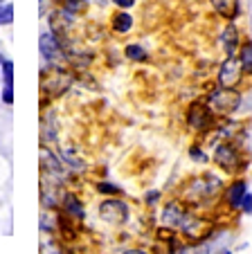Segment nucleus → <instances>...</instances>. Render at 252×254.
<instances>
[{
	"instance_id": "obj_1",
	"label": "nucleus",
	"mask_w": 252,
	"mask_h": 254,
	"mask_svg": "<svg viewBox=\"0 0 252 254\" xmlns=\"http://www.w3.org/2000/svg\"><path fill=\"white\" fill-rule=\"evenodd\" d=\"M243 77V65H241V59H225L223 65L219 70V83L221 88H237L239 81Z\"/></svg>"
},
{
	"instance_id": "obj_2",
	"label": "nucleus",
	"mask_w": 252,
	"mask_h": 254,
	"mask_svg": "<svg viewBox=\"0 0 252 254\" xmlns=\"http://www.w3.org/2000/svg\"><path fill=\"white\" fill-rule=\"evenodd\" d=\"M209 101H212V104H214L219 111L230 113V111H237V108H239V104H241V97H239L237 92L232 90V88H223V90L212 92V95H209Z\"/></svg>"
},
{
	"instance_id": "obj_3",
	"label": "nucleus",
	"mask_w": 252,
	"mask_h": 254,
	"mask_svg": "<svg viewBox=\"0 0 252 254\" xmlns=\"http://www.w3.org/2000/svg\"><path fill=\"white\" fill-rule=\"evenodd\" d=\"M99 214L104 221H110V223H119L129 216V207L124 205L122 200H106L101 202L99 207Z\"/></svg>"
},
{
	"instance_id": "obj_4",
	"label": "nucleus",
	"mask_w": 252,
	"mask_h": 254,
	"mask_svg": "<svg viewBox=\"0 0 252 254\" xmlns=\"http://www.w3.org/2000/svg\"><path fill=\"white\" fill-rule=\"evenodd\" d=\"M209 122H212V111H209V106L205 104H194L189 108V115H187V124L191 128L200 130V128H207Z\"/></svg>"
},
{
	"instance_id": "obj_5",
	"label": "nucleus",
	"mask_w": 252,
	"mask_h": 254,
	"mask_svg": "<svg viewBox=\"0 0 252 254\" xmlns=\"http://www.w3.org/2000/svg\"><path fill=\"white\" fill-rule=\"evenodd\" d=\"M214 160H216V164H221V167L225 169V171H234V169H237V162H239V155H237V151H234V146L221 144L214 153Z\"/></svg>"
},
{
	"instance_id": "obj_6",
	"label": "nucleus",
	"mask_w": 252,
	"mask_h": 254,
	"mask_svg": "<svg viewBox=\"0 0 252 254\" xmlns=\"http://www.w3.org/2000/svg\"><path fill=\"white\" fill-rule=\"evenodd\" d=\"M38 45H41V54H43L48 61H59V59H61V48H59L57 39H54L52 34H43L41 41H38Z\"/></svg>"
},
{
	"instance_id": "obj_7",
	"label": "nucleus",
	"mask_w": 252,
	"mask_h": 254,
	"mask_svg": "<svg viewBox=\"0 0 252 254\" xmlns=\"http://www.w3.org/2000/svg\"><path fill=\"white\" fill-rule=\"evenodd\" d=\"M212 7L216 9V14L228 20L237 18L239 14V0H212Z\"/></svg>"
},
{
	"instance_id": "obj_8",
	"label": "nucleus",
	"mask_w": 252,
	"mask_h": 254,
	"mask_svg": "<svg viewBox=\"0 0 252 254\" xmlns=\"http://www.w3.org/2000/svg\"><path fill=\"white\" fill-rule=\"evenodd\" d=\"M221 45L225 48V52H228L230 57H234L237 45H239V29L234 27V25H228V27L223 29V34H221Z\"/></svg>"
},
{
	"instance_id": "obj_9",
	"label": "nucleus",
	"mask_w": 252,
	"mask_h": 254,
	"mask_svg": "<svg viewBox=\"0 0 252 254\" xmlns=\"http://www.w3.org/2000/svg\"><path fill=\"white\" fill-rule=\"evenodd\" d=\"M246 193H248V189H246V183H234L232 187L228 189V205L230 207H241V202H243V198H246Z\"/></svg>"
},
{
	"instance_id": "obj_10",
	"label": "nucleus",
	"mask_w": 252,
	"mask_h": 254,
	"mask_svg": "<svg viewBox=\"0 0 252 254\" xmlns=\"http://www.w3.org/2000/svg\"><path fill=\"white\" fill-rule=\"evenodd\" d=\"M113 25H115L117 32H129V29L133 27V16L131 14H117L115 20H113Z\"/></svg>"
},
{
	"instance_id": "obj_11",
	"label": "nucleus",
	"mask_w": 252,
	"mask_h": 254,
	"mask_svg": "<svg viewBox=\"0 0 252 254\" xmlns=\"http://www.w3.org/2000/svg\"><path fill=\"white\" fill-rule=\"evenodd\" d=\"M11 20H14V7L9 2L0 5V25H9Z\"/></svg>"
},
{
	"instance_id": "obj_12",
	"label": "nucleus",
	"mask_w": 252,
	"mask_h": 254,
	"mask_svg": "<svg viewBox=\"0 0 252 254\" xmlns=\"http://www.w3.org/2000/svg\"><path fill=\"white\" fill-rule=\"evenodd\" d=\"M241 65L243 70H252V43H246L241 50Z\"/></svg>"
},
{
	"instance_id": "obj_13",
	"label": "nucleus",
	"mask_w": 252,
	"mask_h": 254,
	"mask_svg": "<svg viewBox=\"0 0 252 254\" xmlns=\"http://www.w3.org/2000/svg\"><path fill=\"white\" fill-rule=\"evenodd\" d=\"M126 57L133 59V61H144L147 52H144V48H140V45H126Z\"/></svg>"
},
{
	"instance_id": "obj_14",
	"label": "nucleus",
	"mask_w": 252,
	"mask_h": 254,
	"mask_svg": "<svg viewBox=\"0 0 252 254\" xmlns=\"http://www.w3.org/2000/svg\"><path fill=\"white\" fill-rule=\"evenodd\" d=\"M66 209H68V214L84 216V209H81V205L77 202V198H72V196H66Z\"/></svg>"
},
{
	"instance_id": "obj_15",
	"label": "nucleus",
	"mask_w": 252,
	"mask_h": 254,
	"mask_svg": "<svg viewBox=\"0 0 252 254\" xmlns=\"http://www.w3.org/2000/svg\"><path fill=\"white\" fill-rule=\"evenodd\" d=\"M2 77H5L7 86H11V79H14V63H11V61L2 63Z\"/></svg>"
},
{
	"instance_id": "obj_16",
	"label": "nucleus",
	"mask_w": 252,
	"mask_h": 254,
	"mask_svg": "<svg viewBox=\"0 0 252 254\" xmlns=\"http://www.w3.org/2000/svg\"><path fill=\"white\" fill-rule=\"evenodd\" d=\"M97 189H99L101 193H113V196H117L119 193V187H115V185H106V183H101Z\"/></svg>"
},
{
	"instance_id": "obj_17",
	"label": "nucleus",
	"mask_w": 252,
	"mask_h": 254,
	"mask_svg": "<svg viewBox=\"0 0 252 254\" xmlns=\"http://www.w3.org/2000/svg\"><path fill=\"white\" fill-rule=\"evenodd\" d=\"M241 207H243V211H246V214H252V193H246Z\"/></svg>"
},
{
	"instance_id": "obj_18",
	"label": "nucleus",
	"mask_w": 252,
	"mask_h": 254,
	"mask_svg": "<svg viewBox=\"0 0 252 254\" xmlns=\"http://www.w3.org/2000/svg\"><path fill=\"white\" fill-rule=\"evenodd\" d=\"M113 2L119 7H133L135 5V0H113Z\"/></svg>"
},
{
	"instance_id": "obj_19",
	"label": "nucleus",
	"mask_w": 252,
	"mask_h": 254,
	"mask_svg": "<svg viewBox=\"0 0 252 254\" xmlns=\"http://www.w3.org/2000/svg\"><path fill=\"white\" fill-rule=\"evenodd\" d=\"M191 158H196V160H203V151H198V149H191Z\"/></svg>"
}]
</instances>
